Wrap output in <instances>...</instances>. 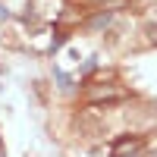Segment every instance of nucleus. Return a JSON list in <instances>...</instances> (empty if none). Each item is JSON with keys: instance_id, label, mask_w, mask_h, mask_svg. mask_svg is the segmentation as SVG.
<instances>
[{"instance_id": "obj_2", "label": "nucleus", "mask_w": 157, "mask_h": 157, "mask_svg": "<svg viewBox=\"0 0 157 157\" xmlns=\"http://www.w3.org/2000/svg\"><path fill=\"white\" fill-rule=\"evenodd\" d=\"M141 148H145V138H141V135H123V138L113 141L110 157H138Z\"/></svg>"}, {"instance_id": "obj_4", "label": "nucleus", "mask_w": 157, "mask_h": 157, "mask_svg": "<svg viewBox=\"0 0 157 157\" xmlns=\"http://www.w3.org/2000/svg\"><path fill=\"white\" fill-rule=\"evenodd\" d=\"M63 44H66V32H54V44H50V47H63Z\"/></svg>"}, {"instance_id": "obj_5", "label": "nucleus", "mask_w": 157, "mask_h": 157, "mask_svg": "<svg viewBox=\"0 0 157 157\" xmlns=\"http://www.w3.org/2000/svg\"><path fill=\"white\" fill-rule=\"evenodd\" d=\"M0 16H3V19H6V16H10V13H6V6H0Z\"/></svg>"}, {"instance_id": "obj_3", "label": "nucleus", "mask_w": 157, "mask_h": 157, "mask_svg": "<svg viewBox=\"0 0 157 157\" xmlns=\"http://www.w3.org/2000/svg\"><path fill=\"white\" fill-rule=\"evenodd\" d=\"M107 22H110V13H98V16L88 22V29H101V25H107Z\"/></svg>"}, {"instance_id": "obj_1", "label": "nucleus", "mask_w": 157, "mask_h": 157, "mask_svg": "<svg viewBox=\"0 0 157 157\" xmlns=\"http://www.w3.org/2000/svg\"><path fill=\"white\" fill-rule=\"evenodd\" d=\"M129 94L123 88H116V85H91L85 91V101L91 104V107H113V104H123Z\"/></svg>"}]
</instances>
